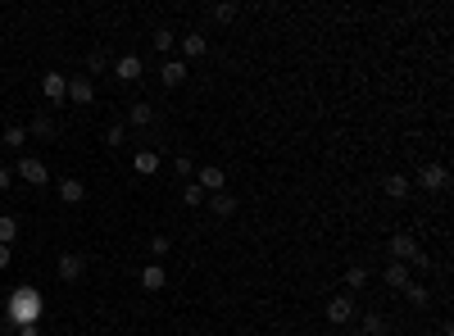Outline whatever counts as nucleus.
<instances>
[{"mask_svg":"<svg viewBox=\"0 0 454 336\" xmlns=\"http://www.w3.org/2000/svg\"><path fill=\"white\" fill-rule=\"evenodd\" d=\"M14 236H18V218H0V246H9V241H14Z\"/></svg>","mask_w":454,"mask_h":336,"instance_id":"bb28decb","label":"nucleus"},{"mask_svg":"<svg viewBox=\"0 0 454 336\" xmlns=\"http://www.w3.org/2000/svg\"><path fill=\"white\" fill-rule=\"evenodd\" d=\"M141 286H146V291H163V286H168L163 264H146V268H141Z\"/></svg>","mask_w":454,"mask_h":336,"instance_id":"9b49d317","label":"nucleus"},{"mask_svg":"<svg viewBox=\"0 0 454 336\" xmlns=\"http://www.w3.org/2000/svg\"><path fill=\"white\" fill-rule=\"evenodd\" d=\"M404 300H409L413 309H427V286H422V282H409V286H404Z\"/></svg>","mask_w":454,"mask_h":336,"instance_id":"412c9836","label":"nucleus"},{"mask_svg":"<svg viewBox=\"0 0 454 336\" xmlns=\"http://www.w3.org/2000/svg\"><path fill=\"white\" fill-rule=\"evenodd\" d=\"M341 336H354V332H341Z\"/></svg>","mask_w":454,"mask_h":336,"instance_id":"c9c22d12","label":"nucleus"},{"mask_svg":"<svg viewBox=\"0 0 454 336\" xmlns=\"http://www.w3.org/2000/svg\"><path fill=\"white\" fill-rule=\"evenodd\" d=\"M69 100H73V105H91V100H95L91 78H73V82H69Z\"/></svg>","mask_w":454,"mask_h":336,"instance_id":"2eb2a0df","label":"nucleus"},{"mask_svg":"<svg viewBox=\"0 0 454 336\" xmlns=\"http://www.w3.org/2000/svg\"><path fill=\"white\" fill-rule=\"evenodd\" d=\"M27 132H32V137H41V141H51L55 137V119H51V114H36V119L27 123Z\"/></svg>","mask_w":454,"mask_h":336,"instance_id":"6ab92c4d","label":"nucleus"},{"mask_svg":"<svg viewBox=\"0 0 454 336\" xmlns=\"http://www.w3.org/2000/svg\"><path fill=\"white\" fill-rule=\"evenodd\" d=\"M128 141V123H109V132H105V146H123Z\"/></svg>","mask_w":454,"mask_h":336,"instance_id":"a878e982","label":"nucleus"},{"mask_svg":"<svg viewBox=\"0 0 454 336\" xmlns=\"http://www.w3.org/2000/svg\"><path fill=\"white\" fill-rule=\"evenodd\" d=\"M150 123H159V114H154V105H146V100L128 105V128H150Z\"/></svg>","mask_w":454,"mask_h":336,"instance_id":"9d476101","label":"nucleus"},{"mask_svg":"<svg viewBox=\"0 0 454 336\" xmlns=\"http://www.w3.org/2000/svg\"><path fill=\"white\" fill-rule=\"evenodd\" d=\"M209 209H214V218H232V214H236V196H232V191H214Z\"/></svg>","mask_w":454,"mask_h":336,"instance_id":"f3484780","label":"nucleus"},{"mask_svg":"<svg viewBox=\"0 0 454 336\" xmlns=\"http://www.w3.org/2000/svg\"><path fill=\"white\" fill-rule=\"evenodd\" d=\"M82 273H86V255H60V282H82Z\"/></svg>","mask_w":454,"mask_h":336,"instance_id":"0eeeda50","label":"nucleus"},{"mask_svg":"<svg viewBox=\"0 0 454 336\" xmlns=\"http://www.w3.org/2000/svg\"><path fill=\"white\" fill-rule=\"evenodd\" d=\"M391 259H395V264H418V268H427V255L418 250V241H413L409 232H395L391 236Z\"/></svg>","mask_w":454,"mask_h":336,"instance_id":"f03ea898","label":"nucleus"},{"mask_svg":"<svg viewBox=\"0 0 454 336\" xmlns=\"http://www.w3.org/2000/svg\"><path fill=\"white\" fill-rule=\"evenodd\" d=\"M413 182H418V187H422V191H446V182H450V173H446V168H441V164H422V168H418V177H413Z\"/></svg>","mask_w":454,"mask_h":336,"instance_id":"39448f33","label":"nucleus"},{"mask_svg":"<svg viewBox=\"0 0 454 336\" xmlns=\"http://www.w3.org/2000/svg\"><path fill=\"white\" fill-rule=\"evenodd\" d=\"M14 173L27 182V187H46V182H51V168H46L41 159H32V155H23V159H18V168H14Z\"/></svg>","mask_w":454,"mask_h":336,"instance_id":"7ed1b4c3","label":"nucleus"},{"mask_svg":"<svg viewBox=\"0 0 454 336\" xmlns=\"http://www.w3.org/2000/svg\"><path fill=\"white\" fill-rule=\"evenodd\" d=\"M9 259H14V250H9V246H0V273L9 268Z\"/></svg>","mask_w":454,"mask_h":336,"instance_id":"473e14b6","label":"nucleus"},{"mask_svg":"<svg viewBox=\"0 0 454 336\" xmlns=\"http://www.w3.org/2000/svg\"><path fill=\"white\" fill-rule=\"evenodd\" d=\"M350 318H354V300H350V295H336V300H327V323H332V328H345Z\"/></svg>","mask_w":454,"mask_h":336,"instance_id":"423d86ee","label":"nucleus"},{"mask_svg":"<svg viewBox=\"0 0 454 336\" xmlns=\"http://www.w3.org/2000/svg\"><path fill=\"white\" fill-rule=\"evenodd\" d=\"M114 78H119V82H137L141 78V60H137V55H123V60L114 64Z\"/></svg>","mask_w":454,"mask_h":336,"instance_id":"ddd939ff","label":"nucleus"},{"mask_svg":"<svg viewBox=\"0 0 454 336\" xmlns=\"http://www.w3.org/2000/svg\"><path fill=\"white\" fill-rule=\"evenodd\" d=\"M363 336H386V318L382 314H363Z\"/></svg>","mask_w":454,"mask_h":336,"instance_id":"393cba45","label":"nucleus"},{"mask_svg":"<svg viewBox=\"0 0 454 336\" xmlns=\"http://www.w3.org/2000/svg\"><path fill=\"white\" fill-rule=\"evenodd\" d=\"M150 41H154V51H159V55H168V51H173V41H178V36H173L168 27H154V36H150Z\"/></svg>","mask_w":454,"mask_h":336,"instance_id":"b1692460","label":"nucleus"},{"mask_svg":"<svg viewBox=\"0 0 454 336\" xmlns=\"http://www.w3.org/2000/svg\"><path fill=\"white\" fill-rule=\"evenodd\" d=\"M23 141H27V128L9 123V128H5V146H9V150H23Z\"/></svg>","mask_w":454,"mask_h":336,"instance_id":"5701e85b","label":"nucleus"},{"mask_svg":"<svg viewBox=\"0 0 454 336\" xmlns=\"http://www.w3.org/2000/svg\"><path fill=\"white\" fill-rule=\"evenodd\" d=\"M187 78H191V69H187L182 60H163V69H159V82L168 86V91H173V86H182Z\"/></svg>","mask_w":454,"mask_h":336,"instance_id":"1a4fd4ad","label":"nucleus"},{"mask_svg":"<svg viewBox=\"0 0 454 336\" xmlns=\"http://www.w3.org/2000/svg\"><path fill=\"white\" fill-rule=\"evenodd\" d=\"M173 173H178V177H191V173H196V164H191L187 155H178V159H173Z\"/></svg>","mask_w":454,"mask_h":336,"instance_id":"7c9ffc66","label":"nucleus"},{"mask_svg":"<svg viewBox=\"0 0 454 336\" xmlns=\"http://www.w3.org/2000/svg\"><path fill=\"white\" fill-rule=\"evenodd\" d=\"M137 173H141V177L159 173V150H137Z\"/></svg>","mask_w":454,"mask_h":336,"instance_id":"aec40b11","label":"nucleus"},{"mask_svg":"<svg viewBox=\"0 0 454 336\" xmlns=\"http://www.w3.org/2000/svg\"><path fill=\"white\" fill-rule=\"evenodd\" d=\"M60 200H64V205H82V200H86V182L64 177V182H60Z\"/></svg>","mask_w":454,"mask_h":336,"instance_id":"f8f14e48","label":"nucleus"},{"mask_svg":"<svg viewBox=\"0 0 454 336\" xmlns=\"http://www.w3.org/2000/svg\"><path fill=\"white\" fill-rule=\"evenodd\" d=\"M168 250H173V241H168V236H150V255H154V259H163Z\"/></svg>","mask_w":454,"mask_h":336,"instance_id":"c85d7f7f","label":"nucleus"},{"mask_svg":"<svg viewBox=\"0 0 454 336\" xmlns=\"http://www.w3.org/2000/svg\"><path fill=\"white\" fill-rule=\"evenodd\" d=\"M182 200H187V205H191V209H196V205H200V200H205V191H200V187H196V182H187V191H182Z\"/></svg>","mask_w":454,"mask_h":336,"instance_id":"c756f323","label":"nucleus"},{"mask_svg":"<svg viewBox=\"0 0 454 336\" xmlns=\"http://www.w3.org/2000/svg\"><path fill=\"white\" fill-rule=\"evenodd\" d=\"M409 191H413V182L404 177V173H391V177H386V196L391 200H409Z\"/></svg>","mask_w":454,"mask_h":336,"instance_id":"a211bd4d","label":"nucleus"},{"mask_svg":"<svg viewBox=\"0 0 454 336\" xmlns=\"http://www.w3.org/2000/svg\"><path fill=\"white\" fill-rule=\"evenodd\" d=\"M9 177H14V173H9V168H0V191H9Z\"/></svg>","mask_w":454,"mask_h":336,"instance_id":"72a5a7b5","label":"nucleus"},{"mask_svg":"<svg viewBox=\"0 0 454 336\" xmlns=\"http://www.w3.org/2000/svg\"><path fill=\"white\" fill-rule=\"evenodd\" d=\"M41 95L51 105H64L69 100V78H64V73H41Z\"/></svg>","mask_w":454,"mask_h":336,"instance_id":"20e7f679","label":"nucleus"},{"mask_svg":"<svg viewBox=\"0 0 454 336\" xmlns=\"http://www.w3.org/2000/svg\"><path fill=\"white\" fill-rule=\"evenodd\" d=\"M196 187L214 196V191H223V187H227V173L218 168V164H209V168H200V173H196Z\"/></svg>","mask_w":454,"mask_h":336,"instance_id":"6e6552de","label":"nucleus"},{"mask_svg":"<svg viewBox=\"0 0 454 336\" xmlns=\"http://www.w3.org/2000/svg\"><path fill=\"white\" fill-rule=\"evenodd\" d=\"M36 318H41V295L32 286H14V295H9V323L14 328H36Z\"/></svg>","mask_w":454,"mask_h":336,"instance_id":"f257e3e1","label":"nucleus"},{"mask_svg":"<svg viewBox=\"0 0 454 336\" xmlns=\"http://www.w3.org/2000/svg\"><path fill=\"white\" fill-rule=\"evenodd\" d=\"M214 18H218V23H232V18H236V5H218Z\"/></svg>","mask_w":454,"mask_h":336,"instance_id":"2f4dec72","label":"nucleus"},{"mask_svg":"<svg viewBox=\"0 0 454 336\" xmlns=\"http://www.w3.org/2000/svg\"><path fill=\"white\" fill-rule=\"evenodd\" d=\"M345 286H350V291H363V286H368V268H363V264H350V273H345Z\"/></svg>","mask_w":454,"mask_h":336,"instance_id":"4be33fe9","label":"nucleus"},{"mask_svg":"<svg viewBox=\"0 0 454 336\" xmlns=\"http://www.w3.org/2000/svg\"><path fill=\"white\" fill-rule=\"evenodd\" d=\"M382 277H386V286H391V291H404V286H409V264H395V259H391Z\"/></svg>","mask_w":454,"mask_h":336,"instance_id":"4468645a","label":"nucleus"},{"mask_svg":"<svg viewBox=\"0 0 454 336\" xmlns=\"http://www.w3.org/2000/svg\"><path fill=\"white\" fill-rule=\"evenodd\" d=\"M182 41V55H187V60H200V55H209V41L200 32H187V36H178Z\"/></svg>","mask_w":454,"mask_h":336,"instance_id":"dca6fc26","label":"nucleus"},{"mask_svg":"<svg viewBox=\"0 0 454 336\" xmlns=\"http://www.w3.org/2000/svg\"><path fill=\"white\" fill-rule=\"evenodd\" d=\"M18 336H36V328H18Z\"/></svg>","mask_w":454,"mask_h":336,"instance_id":"f704fd0d","label":"nucleus"},{"mask_svg":"<svg viewBox=\"0 0 454 336\" xmlns=\"http://www.w3.org/2000/svg\"><path fill=\"white\" fill-rule=\"evenodd\" d=\"M86 69H91V73H105V69H109V60H105V51H91V55H86Z\"/></svg>","mask_w":454,"mask_h":336,"instance_id":"cd10ccee","label":"nucleus"}]
</instances>
